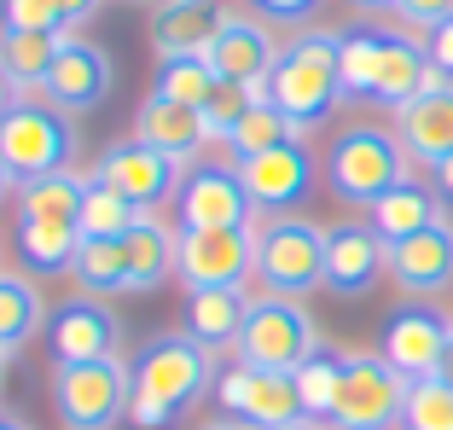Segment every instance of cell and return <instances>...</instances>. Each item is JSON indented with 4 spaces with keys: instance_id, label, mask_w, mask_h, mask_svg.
<instances>
[{
    "instance_id": "cell-1",
    "label": "cell",
    "mask_w": 453,
    "mask_h": 430,
    "mask_svg": "<svg viewBox=\"0 0 453 430\" xmlns=\"http://www.w3.org/2000/svg\"><path fill=\"white\" fill-rule=\"evenodd\" d=\"M134 390H128V425L134 430H169L192 402H203L215 384V349H203L198 337L169 332L151 337L134 355Z\"/></svg>"
},
{
    "instance_id": "cell-2",
    "label": "cell",
    "mask_w": 453,
    "mask_h": 430,
    "mask_svg": "<svg viewBox=\"0 0 453 430\" xmlns=\"http://www.w3.org/2000/svg\"><path fill=\"white\" fill-rule=\"evenodd\" d=\"M337 47H343V29H303L280 47V65L262 81V99L285 111L296 128H320L326 117L343 99V76H337Z\"/></svg>"
},
{
    "instance_id": "cell-3",
    "label": "cell",
    "mask_w": 453,
    "mask_h": 430,
    "mask_svg": "<svg viewBox=\"0 0 453 430\" xmlns=\"http://www.w3.org/2000/svg\"><path fill=\"white\" fill-rule=\"evenodd\" d=\"M407 151H401L395 128H378V122H349L343 134L326 151V187L332 198H343L349 210H372L389 187L407 180Z\"/></svg>"
},
{
    "instance_id": "cell-4",
    "label": "cell",
    "mask_w": 453,
    "mask_h": 430,
    "mask_svg": "<svg viewBox=\"0 0 453 430\" xmlns=\"http://www.w3.org/2000/svg\"><path fill=\"white\" fill-rule=\"evenodd\" d=\"M320 326L314 314L296 303V296H250V314H244V332L233 343L239 366H262V372H296L308 355H320Z\"/></svg>"
},
{
    "instance_id": "cell-5",
    "label": "cell",
    "mask_w": 453,
    "mask_h": 430,
    "mask_svg": "<svg viewBox=\"0 0 453 430\" xmlns=\"http://www.w3.org/2000/svg\"><path fill=\"white\" fill-rule=\"evenodd\" d=\"M0 157L18 175V187L70 169V157H76V122H70V111H58L47 94H24L6 111V122H0Z\"/></svg>"
},
{
    "instance_id": "cell-6",
    "label": "cell",
    "mask_w": 453,
    "mask_h": 430,
    "mask_svg": "<svg viewBox=\"0 0 453 430\" xmlns=\"http://www.w3.org/2000/svg\"><path fill=\"white\" fill-rule=\"evenodd\" d=\"M256 280L273 296H296L326 285V227L308 215H267L256 227Z\"/></svg>"
},
{
    "instance_id": "cell-7",
    "label": "cell",
    "mask_w": 453,
    "mask_h": 430,
    "mask_svg": "<svg viewBox=\"0 0 453 430\" xmlns=\"http://www.w3.org/2000/svg\"><path fill=\"white\" fill-rule=\"evenodd\" d=\"M407 384L378 349H343V384L332 402V430H401L407 413Z\"/></svg>"
},
{
    "instance_id": "cell-8",
    "label": "cell",
    "mask_w": 453,
    "mask_h": 430,
    "mask_svg": "<svg viewBox=\"0 0 453 430\" xmlns=\"http://www.w3.org/2000/svg\"><path fill=\"white\" fill-rule=\"evenodd\" d=\"M128 390L134 372L122 366V355L53 366V407L65 430H111L117 418H128Z\"/></svg>"
},
{
    "instance_id": "cell-9",
    "label": "cell",
    "mask_w": 453,
    "mask_h": 430,
    "mask_svg": "<svg viewBox=\"0 0 453 430\" xmlns=\"http://www.w3.org/2000/svg\"><path fill=\"white\" fill-rule=\"evenodd\" d=\"M250 192L239 180V163H192L180 169L174 187V227L180 233H210V227H250Z\"/></svg>"
},
{
    "instance_id": "cell-10",
    "label": "cell",
    "mask_w": 453,
    "mask_h": 430,
    "mask_svg": "<svg viewBox=\"0 0 453 430\" xmlns=\"http://www.w3.org/2000/svg\"><path fill=\"white\" fill-rule=\"evenodd\" d=\"M215 402L233 425L244 430H291L308 425L303 395H296L291 372H262V366H233V372L215 378Z\"/></svg>"
},
{
    "instance_id": "cell-11",
    "label": "cell",
    "mask_w": 453,
    "mask_h": 430,
    "mask_svg": "<svg viewBox=\"0 0 453 430\" xmlns=\"http://www.w3.org/2000/svg\"><path fill=\"white\" fill-rule=\"evenodd\" d=\"M250 273H256V227L180 233V250H174V280L187 285V291L244 285Z\"/></svg>"
},
{
    "instance_id": "cell-12",
    "label": "cell",
    "mask_w": 453,
    "mask_h": 430,
    "mask_svg": "<svg viewBox=\"0 0 453 430\" xmlns=\"http://www.w3.org/2000/svg\"><path fill=\"white\" fill-rule=\"evenodd\" d=\"M47 337H53V366H76V361H105L122 349V320L111 314L105 296H70L47 314Z\"/></svg>"
},
{
    "instance_id": "cell-13",
    "label": "cell",
    "mask_w": 453,
    "mask_h": 430,
    "mask_svg": "<svg viewBox=\"0 0 453 430\" xmlns=\"http://www.w3.org/2000/svg\"><path fill=\"white\" fill-rule=\"evenodd\" d=\"M448 337H453V320L413 296V303H401V309L384 320V349L378 355H384L401 378H436Z\"/></svg>"
},
{
    "instance_id": "cell-14",
    "label": "cell",
    "mask_w": 453,
    "mask_h": 430,
    "mask_svg": "<svg viewBox=\"0 0 453 430\" xmlns=\"http://www.w3.org/2000/svg\"><path fill=\"white\" fill-rule=\"evenodd\" d=\"M94 180L117 187L128 203H140L146 215H157V203H174V187H180V163H169L163 151L140 146V140H117L105 157L94 163Z\"/></svg>"
},
{
    "instance_id": "cell-15",
    "label": "cell",
    "mask_w": 453,
    "mask_h": 430,
    "mask_svg": "<svg viewBox=\"0 0 453 430\" xmlns=\"http://www.w3.org/2000/svg\"><path fill=\"white\" fill-rule=\"evenodd\" d=\"M226 163H233V157H226ZM239 180H244V192H250L256 210L291 215L296 203L314 192V151H308L303 140L273 146V151H262V157H244L239 163Z\"/></svg>"
},
{
    "instance_id": "cell-16",
    "label": "cell",
    "mask_w": 453,
    "mask_h": 430,
    "mask_svg": "<svg viewBox=\"0 0 453 430\" xmlns=\"http://www.w3.org/2000/svg\"><path fill=\"white\" fill-rule=\"evenodd\" d=\"M111 81H117V65H111L105 47L88 41V35H65V47H58V58H53V76H47L41 94L53 99L58 111L81 117V111H94V105L111 99Z\"/></svg>"
},
{
    "instance_id": "cell-17",
    "label": "cell",
    "mask_w": 453,
    "mask_h": 430,
    "mask_svg": "<svg viewBox=\"0 0 453 430\" xmlns=\"http://www.w3.org/2000/svg\"><path fill=\"white\" fill-rule=\"evenodd\" d=\"M389 273V244L372 221H337L326 227V291L332 296H366Z\"/></svg>"
},
{
    "instance_id": "cell-18",
    "label": "cell",
    "mask_w": 453,
    "mask_h": 430,
    "mask_svg": "<svg viewBox=\"0 0 453 430\" xmlns=\"http://www.w3.org/2000/svg\"><path fill=\"white\" fill-rule=\"evenodd\" d=\"M389 280L418 303L453 291V215H436L425 233L389 244Z\"/></svg>"
},
{
    "instance_id": "cell-19",
    "label": "cell",
    "mask_w": 453,
    "mask_h": 430,
    "mask_svg": "<svg viewBox=\"0 0 453 430\" xmlns=\"http://www.w3.org/2000/svg\"><path fill=\"white\" fill-rule=\"evenodd\" d=\"M210 70L221 81H239V88H262L280 65V41L267 29V18H244V12H226L221 35L210 41Z\"/></svg>"
},
{
    "instance_id": "cell-20",
    "label": "cell",
    "mask_w": 453,
    "mask_h": 430,
    "mask_svg": "<svg viewBox=\"0 0 453 430\" xmlns=\"http://www.w3.org/2000/svg\"><path fill=\"white\" fill-rule=\"evenodd\" d=\"M134 140L163 151V157L180 163V169H192L198 151L210 146L215 134H210V122H203L198 105H174V99H163V94H146L140 111H134Z\"/></svg>"
},
{
    "instance_id": "cell-21",
    "label": "cell",
    "mask_w": 453,
    "mask_h": 430,
    "mask_svg": "<svg viewBox=\"0 0 453 430\" xmlns=\"http://www.w3.org/2000/svg\"><path fill=\"white\" fill-rule=\"evenodd\" d=\"M226 24V0H163L151 12V53L157 58H203Z\"/></svg>"
},
{
    "instance_id": "cell-22",
    "label": "cell",
    "mask_w": 453,
    "mask_h": 430,
    "mask_svg": "<svg viewBox=\"0 0 453 430\" xmlns=\"http://www.w3.org/2000/svg\"><path fill=\"white\" fill-rule=\"evenodd\" d=\"M436 81L441 76H436V65H430L425 41H418L413 29H389L384 58H378V76H372V105L401 111V105H413L418 94H430Z\"/></svg>"
},
{
    "instance_id": "cell-23",
    "label": "cell",
    "mask_w": 453,
    "mask_h": 430,
    "mask_svg": "<svg viewBox=\"0 0 453 430\" xmlns=\"http://www.w3.org/2000/svg\"><path fill=\"white\" fill-rule=\"evenodd\" d=\"M395 140L401 151L425 169L453 157V81H436L430 94H418L413 105L395 111Z\"/></svg>"
},
{
    "instance_id": "cell-24",
    "label": "cell",
    "mask_w": 453,
    "mask_h": 430,
    "mask_svg": "<svg viewBox=\"0 0 453 430\" xmlns=\"http://www.w3.org/2000/svg\"><path fill=\"white\" fill-rule=\"evenodd\" d=\"M244 314H250V296L244 285H215V291H187V337H198L203 349H233L244 332Z\"/></svg>"
},
{
    "instance_id": "cell-25",
    "label": "cell",
    "mask_w": 453,
    "mask_h": 430,
    "mask_svg": "<svg viewBox=\"0 0 453 430\" xmlns=\"http://www.w3.org/2000/svg\"><path fill=\"white\" fill-rule=\"evenodd\" d=\"M122 250H128V291H157V285L174 280L180 227H169L157 215H140L134 233H122Z\"/></svg>"
},
{
    "instance_id": "cell-26",
    "label": "cell",
    "mask_w": 453,
    "mask_h": 430,
    "mask_svg": "<svg viewBox=\"0 0 453 430\" xmlns=\"http://www.w3.org/2000/svg\"><path fill=\"white\" fill-rule=\"evenodd\" d=\"M81 198H88V175H70V169L24 180L18 198H12L18 203V227H24V221H35V227H76Z\"/></svg>"
},
{
    "instance_id": "cell-27",
    "label": "cell",
    "mask_w": 453,
    "mask_h": 430,
    "mask_svg": "<svg viewBox=\"0 0 453 430\" xmlns=\"http://www.w3.org/2000/svg\"><path fill=\"white\" fill-rule=\"evenodd\" d=\"M436 215H448V210H441V192L418 187V180L407 175L401 187H389L384 198L366 210V221L378 227V239H384V244H401V239H413V233H425Z\"/></svg>"
},
{
    "instance_id": "cell-28",
    "label": "cell",
    "mask_w": 453,
    "mask_h": 430,
    "mask_svg": "<svg viewBox=\"0 0 453 430\" xmlns=\"http://www.w3.org/2000/svg\"><path fill=\"white\" fill-rule=\"evenodd\" d=\"M41 326H47V303H41L35 280H29V273L0 268V349L18 355Z\"/></svg>"
},
{
    "instance_id": "cell-29",
    "label": "cell",
    "mask_w": 453,
    "mask_h": 430,
    "mask_svg": "<svg viewBox=\"0 0 453 430\" xmlns=\"http://www.w3.org/2000/svg\"><path fill=\"white\" fill-rule=\"evenodd\" d=\"M65 35H29V29H0V70L18 81V94H41L53 76V58Z\"/></svg>"
},
{
    "instance_id": "cell-30",
    "label": "cell",
    "mask_w": 453,
    "mask_h": 430,
    "mask_svg": "<svg viewBox=\"0 0 453 430\" xmlns=\"http://www.w3.org/2000/svg\"><path fill=\"white\" fill-rule=\"evenodd\" d=\"M389 24H349L343 47H337V76H343V99H372V76L384 58Z\"/></svg>"
},
{
    "instance_id": "cell-31",
    "label": "cell",
    "mask_w": 453,
    "mask_h": 430,
    "mask_svg": "<svg viewBox=\"0 0 453 430\" xmlns=\"http://www.w3.org/2000/svg\"><path fill=\"white\" fill-rule=\"evenodd\" d=\"M291 140H303V128H296L273 99H256L250 117H244L221 146H226V157H233V163H244V157H262V151H273V146H291Z\"/></svg>"
},
{
    "instance_id": "cell-32",
    "label": "cell",
    "mask_w": 453,
    "mask_h": 430,
    "mask_svg": "<svg viewBox=\"0 0 453 430\" xmlns=\"http://www.w3.org/2000/svg\"><path fill=\"white\" fill-rule=\"evenodd\" d=\"M70 273L88 296H122L128 291V250H122V239H81Z\"/></svg>"
},
{
    "instance_id": "cell-33",
    "label": "cell",
    "mask_w": 453,
    "mask_h": 430,
    "mask_svg": "<svg viewBox=\"0 0 453 430\" xmlns=\"http://www.w3.org/2000/svg\"><path fill=\"white\" fill-rule=\"evenodd\" d=\"M140 203H128L117 187H105V180L88 175V198H81V215H76V233L81 239H122V233H134V221H140Z\"/></svg>"
},
{
    "instance_id": "cell-34",
    "label": "cell",
    "mask_w": 453,
    "mask_h": 430,
    "mask_svg": "<svg viewBox=\"0 0 453 430\" xmlns=\"http://www.w3.org/2000/svg\"><path fill=\"white\" fill-rule=\"evenodd\" d=\"M76 250H81L76 227H35V221L18 227V262H24V273H70L76 268Z\"/></svg>"
},
{
    "instance_id": "cell-35",
    "label": "cell",
    "mask_w": 453,
    "mask_h": 430,
    "mask_svg": "<svg viewBox=\"0 0 453 430\" xmlns=\"http://www.w3.org/2000/svg\"><path fill=\"white\" fill-rule=\"evenodd\" d=\"M291 378H296V395H303V413L314 418V425H326V418H332V402H337V384H343V349L308 355Z\"/></svg>"
},
{
    "instance_id": "cell-36",
    "label": "cell",
    "mask_w": 453,
    "mask_h": 430,
    "mask_svg": "<svg viewBox=\"0 0 453 430\" xmlns=\"http://www.w3.org/2000/svg\"><path fill=\"white\" fill-rule=\"evenodd\" d=\"M215 70H210V58H157V88L151 94H163V99H174V105H203V99L215 94Z\"/></svg>"
},
{
    "instance_id": "cell-37",
    "label": "cell",
    "mask_w": 453,
    "mask_h": 430,
    "mask_svg": "<svg viewBox=\"0 0 453 430\" xmlns=\"http://www.w3.org/2000/svg\"><path fill=\"white\" fill-rule=\"evenodd\" d=\"M401 430H453V384L448 378H413Z\"/></svg>"
},
{
    "instance_id": "cell-38",
    "label": "cell",
    "mask_w": 453,
    "mask_h": 430,
    "mask_svg": "<svg viewBox=\"0 0 453 430\" xmlns=\"http://www.w3.org/2000/svg\"><path fill=\"white\" fill-rule=\"evenodd\" d=\"M0 29H29V35H70L65 0H0Z\"/></svg>"
},
{
    "instance_id": "cell-39",
    "label": "cell",
    "mask_w": 453,
    "mask_h": 430,
    "mask_svg": "<svg viewBox=\"0 0 453 430\" xmlns=\"http://www.w3.org/2000/svg\"><path fill=\"white\" fill-rule=\"evenodd\" d=\"M262 99V88H239V81H215V94L203 99V122H210V134L215 140H226L233 128H239L244 117H250V105Z\"/></svg>"
},
{
    "instance_id": "cell-40",
    "label": "cell",
    "mask_w": 453,
    "mask_h": 430,
    "mask_svg": "<svg viewBox=\"0 0 453 430\" xmlns=\"http://www.w3.org/2000/svg\"><path fill=\"white\" fill-rule=\"evenodd\" d=\"M395 18L407 29H425V35H430L436 24H448V18H453V0H395Z\"/></svg>"
},
{
    "instance_id": "cell-41",
    "label": "cell",
    "mask_w": 453,
    "mask_h": 430,
    "mask_svg": "<svg viewBox=\"0 0 453 430\" xmlns=\"http://www.w3.org/2000/svg\"><path fill=\"white\" fill-rule=\"evenodd\" d=\"M250 6L267 24H308V18L320 12V0H250Z\"/></svg>"
},
{
    "instance_id": "cell-42",
    "label": "cell",
    "mask_w": 453,
    "mask_h": 430,
    "mask_svg": "<svg viewBox=\"0 0 453 430\" xmlns=\"http://www.w3.org/2000/svg\"><path fill=\"white\" fill-rule=\"evenodd\" d=\"M425 53H430V65H436V76L453 81V18H448V24H436V29L425 35Z\"/></svg>"
},
{
    "instance_id": "cell-43",
    "label": "cell",
    "mask_w": 453,
    "mask_h": 430,
    "mask_svg": "<svg viewBox=\"0 0 453 430\" xmlns=\"http://www.w3.org/2000/svg\"><path fill=\"white\" fill-rule=\"evenodd\" d=\"M18 99H24V94H18V81L6 76V70H0V122H6V111H12Z\"/></svg>"
},
{
    "instance_id": "cell-44",
    "label": "cell",
    "mask_w": 453,
    "mask_h": 430,
    "mask_svg": "<svg viewBox=\"0 0 453 430\" xmlns=\"http://www.w3.org/2000/svg\"><path fill=\"white\" fill-rule=\"evenodd\" d=\"M436 192H441V203H453V157L436 163Z\"/></svg>"
},
{
    "instance_id": "cell-45",
    "label": "cell",
    "mask_w": 453,
    "mask_h": 430,
    "mask_svg": "<svg viewBox=\"0 0 453 430\" xmlns=\"http://www.w3.org/2000/svg\"><path fill=\"white\" fill-rule=\"evenodd\" d=\"M6 198H18V175L6 169V157H0V203H6Z\"/></svg>"
},
{
    "instance_id": "cell-46",
    "label": "cell",
    "mask_w": 453,
    "mask_h": 430,
    "mask_svg": "<svg viewBox=\"0 0 453 430\" xmlns=\"http://www.w3.org/2000/svg\"><path fill=\"white\" fill-rule=\"evenodd\" d=\"M436 378H448V384H453V337H448V349H441V366H436Z\"/></svg>"
},
{
    "instance_id": "cell-47",
    "label": "cell",
    "mask_w": 453,
    "mask_h": 430,
    "mask_svg": "<svg viewBox=\"0 0 453 430\" xmlns=\"http://www.w3.org/2000/svg\"><path fill=\"white\" fill-rule=\"evenodd\" d=\"M360 12H395V0H355Z\"/></svg>"
},
{
    "instance_id": "cell-48",
    "label": "cell",
    "mask_w": 453,
    "mask_h": 430,
    "mask_svg": "<svg viewBox=\"0 0 453 430\" xmlns=\"http://www.w3.org/2000/svg\"><path fill=\"white\" fill-rule=\"evenodd\" d=\"M0 430H29L24 418H12V413H0Z\"/></svg>"
},
{
    "instance_id": "cell-49",
    "label": "cell",
    "mask_w": 453,
    "mask_h": 430,
    "mask_svg": "<svg viewBox=\"0 0 453 430\" xmlns=\"http://www.w3.org/2000/svg\"><path fill=\"white\" fill-rule=\"evenodd\" d=\"M6 366H12V355L0 349V390H6Z\"/></svg>"
},
{
    "instance_id": "cell-50",
    "label": "cell",
    "mask_w": 453,
    "mask_h": 430,
    "mask_svg": "<svg viewBox=\"0 0 453 430\" xmlns=\"http://www.w3.org/2000/svg\"><path fill=\"white\" fill-rule=\"evenodd\" d=\"M203 430H244V425H233V418H221V425H203Z\"/></svg>"
},
{
    "instance_id": "cell-51",
    "label": "cell",
    "mask_w": 453,
    "mask_h": 430,
    "mask_svg": "<svg viewBox=\"0 0 453 430\" xmlns=\"http://www.w3.org/2000/svg\"><path fill=\"white\" fill-rule=\"evenodd\" d=\"M291 430H332V425H314V418H308V425H291Z\"/></svg>"
}]
</instances>
